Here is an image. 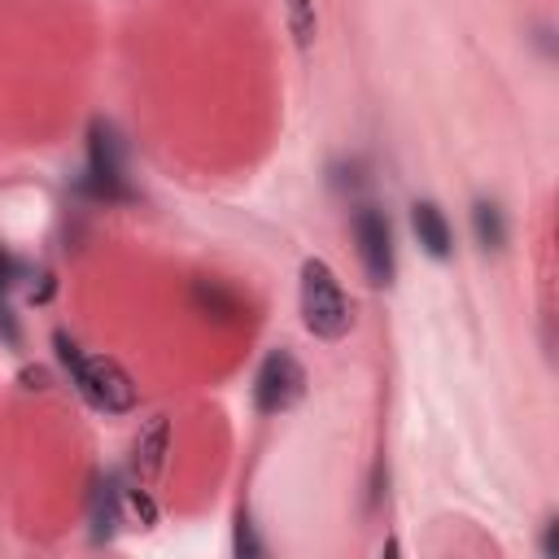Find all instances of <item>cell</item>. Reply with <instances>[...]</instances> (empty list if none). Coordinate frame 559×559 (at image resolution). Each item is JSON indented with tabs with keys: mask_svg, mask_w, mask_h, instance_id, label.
Wrapping results in <instances>:
<instances>
[{
	"mask_svg": "<svg viewBox=\"0 0 559 559\" xmlns=\"http://www.w3.org/2000/svg\"><path fill=\"white\" fill-rule=\"evenodd\" d=\"M301 323L319 341H341L354 328V306L323 258L301 262Z\"/></svg>",
	"mask_w": 559,
	"mask_h": 559,
	"instance_id": "obj_1",
	"label": "cell"
},
{
	"mask_svg": "<svg viewBox=\"0 0 559 559\" xmlns=\"http://www.w3.org/2000/svg\"><path fill=\"white\" fill-rule=\"evenodd\" d=\"M83 192H92L96 201H127V166H122V140L118 131L96 118L87 131V175H83Z\"/></svg>",
	"mask_w": 559,
	"mask_h": 559,
	"instance_id": "obj_2",
	"label": "cell"
},
{
	"mask_svg": "<svg viewBox=\"0 0 559 559\" xmlns=\"http://www.w3.org/2000/svg\"><path fill=\"white\" fill-rule=\"evenodd\" d=\"M74 384H79V393H83L96 411L122 415V411L135 406V380L127 376V367H122L118 358H105V354L83 358V362L74 367Z\"/></svg>",
	"mask_w": 559,
	"mask_h": 559,
	"instance_id": "obj_3",
	"label": "cell"
},
{
	"mask_svg": "<svg viewBox=\"0 0 559 559\" xmlns=\"http://www.w3.org/2000/svg\"><path fill=\"white\" fill-rule=\"evenodd\" d=\"M306 393V371L293 358V349H271L253 376V406L262 415H280L288 406H297Z\"/></svg>",
	"mask_w": 559,
	"mask_h": 559,
	"instance_id": "obj_4",
	"label": "cell"
},
{
	"mask_svg": "<svg viewBox=\"0 0 559 559\" xmlns=\"http://www.w3.org/2000/svg\"><path fill=\"white\" fill-rule=\"evenodd\" d=\"M354 245H358V262H362L367 280L376 288H389L393 284V227H389L384 210H376V205L354 210Z\"/></svg>",
	"mask_w": 559,
	"mask_h": 559,
	"instance_id": "obj_5",
	"label": "cell"
},
{
	"mask_svg": "<svg viewBox=\"0 0 559 559\" xmlns=\"http://www.w3.org/2000/svg\"><path fill=\"white\" fill-rule=\"evenodd\" d=\"M411 227H415V240H419V249H424L428 258L445 262V258L454 253V231H450L441 205H432V201H415V205H411Z\"/></svg>",
	"mask_w": 559,
	"mask_h": 559,
	"instance_id": "obj_6",
	"label": "cell"
},
{
	"mask_svg": "<svg viewBox=\"0 0 559 559\" xmlns=\"http://www.w3.org/2000/svg\"><path fill=\"white\" fill-rule=\"evenodd\" d=\"M192 310L205 314V319L231 323V319H240L245 301H240V293H236L231 284H223V280H192Z\"/></svg>",
	"mask_w": 559,
	"mask_h": 559,
	"instance_id": "obj_7",
	"label": "cell"
},
{
	"mask_svg": "<svg viewBox=\"0 0 559 559\" xmlns=\"http://www.w3.org/2000/svg\"><path fill=\"white\" fill-rule=\"evenodd\" d=\"M166 445H170V419H153V424L135 437V445H131V467H135L144 480L157 476L162 463H166Z\"/></svg>",
	"mask_w": 559,
	"mask_h": 559,
	"instance_id": "obj_8",
	"label": "cell"
},
{
	"mask_svg": "<svg viewBox=\"0 0 559 559\" xmlns=\"http://www.w3.org/2000/svg\"><path fill=\"white\" fill-rule=\"evenodd\" d=\"M472 227H476V240H480V249H502L507 245V218H502V210H498V201H476L472 205Z\"/></svg>",
	"mask_w": 559,
	"mask_h": 559,
	"instance_id": "obj_9",
	"label": "cell"
},
{
	"mask_svg": "<svg viewBox=\"0 0 559 559\" xmlns=\"http://www.w3.org/2000/svg\"><path fill=\"white\" fill-rule=\"evenodd\" d=\"M114 528H118V485L96 480V489H92V533L100 542V537H114Z\"/></svg>",
	"mask_w": 559,
	"mask_h": 559,
	"instance_id": "obj_10",
	"label": "cell"
},
{
	"mask_svg": "<svg viewBox=\"0 0 559 559\" xmlns=\"http://www.w3.org/2000/svg\"><path fill=\"white\" fill-rule=\"evenodd\" d=\"M13 275H17V266H13V258L0 249V336H4L9 345H17V341H22V332H17V323H13V310H9Z\"/></svg>",
	"mask_w": 559,
	"mask_h": 559,
	"instance_id": "obj_11",
	"label": "cell"
},
{
	"mask_svg": "<svg viewBox=\"0 0 559 559\" xmlns=\"http://www.w3.org/2000/svg\"><path fill=\"white\" fill-rule=\"evenodd\" d=\"M284 4H288V31H293L297 48H310L314 44V31H319L314 0H284Z\"/></svg>",
	"mask_w": 559,
	"mask_h": 559,
	"instance_id": "obj_12",
	"label": "cell"
},
{
	"mask_svg": "<svg viewBox=\"0 0 559 559\" xmlns=\"http://www.w3.org/2000/svg\"><path fill=\"white\" fill-rule=\"evenodd\" d=\"M231 550H236L240 559H258V555L266 550V546L258 542V533H253V520H249L245 511L236 515V537H231Z\"/></svg>",
	"mask_w": 559,
	"mask_h": 559,
	"instance_id": "obj_13",
	"label": "cell"
},
{
	"mask_svg": "<svg viewBox=\"0 0 559 559\" xmlns=\"http://www.w3.org/2000/svg\"><path fill=\"white\" fill-rule=\"evenodd\" d=\"M52 341H57V354H61V362H66V367H70V376H74V367L83 362V354H79V345H74V341L66 336V332H57Z\"/></svg>",
	"mask_w": 559,
	"mask_h": 559,
	"instance_id": "obj_14",
	"label": "cell"
},
{
	"mask_svg": "<svg viewBox=\"0 0 559 559\" xmlns=\"http://www.w3.org/2000/svg\"><path fill=\"white\" fill-rule=\"evenodd\" d=\"M131 511H135L144 524H153V515H157L153 502H148V493H140V489H131Z\"/></svg>",
	"mask_w": 559,
	"mask_h": 559,
	"instance_id": "obj_15",
	"label": "cell"
}]
</instances>
